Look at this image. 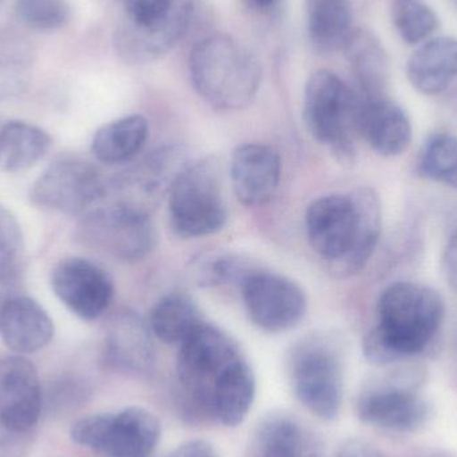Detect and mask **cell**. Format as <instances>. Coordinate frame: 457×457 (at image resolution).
Listing matches in <instances>:
<instances>
[{"label": "cell", "instance_id": "cell-26", "mask_svg": "<svg viewBox=\"0 0 457 457\" xmlns=\"http://www.w3.org/2000/svg\"><path fill=\"white\" fill-rule=\"evenodd\" d=\"M312 43L321 53L340 50L351 34L352 0H306Z\"/></svg>", "mask_w": 457, "mask_h": 457}, {"label": "cell", "instance_id": "cell-7", "mask_svg": "<svg viewBox=\"0 0 457 457\" xmlns=\"http://www.w3.org/2000/svg\"><path fill=\"white\" fill-rule=\"evenodd\" d=\"M289 378L295 399L308 412L324 421L337 418L343 407L344 368L328 338L308 336L293 346Z\"/></svg>", "mask_w": 457, "mask_h": 457}, {"label": "cell", "instance_id": "cell-25", "mask_svg": "<svg viewBox=\"0 0 457 457\" xmlns=\"http://www.w3.org/2000/svg\"><path fill=\"white\" fill-rule=\"evenodd\" d=\"M50 147V136L43 129L11 120L0 128V171L27 170L43 160Z\"/></svg>", "mask_w": 457, "mask_h": 457}, {"label": "cell", "instance_id": "cell-33", "mask_svg": "<svg viewBox=\"0 0 457 457\" xmlns=\"http://www.w3.org/2000/svg\"><path fill=\"white\" fill-rule=\"evenodd\" d=\"M34 445V429L15 428L0 419V457H27Z\"/></svg>", "mask_w": 457, "mask_h": 457}, {"label": "cell", "instance_id": "cell-11", "mask_svg": "<svg viewBox=\"0 0 457 457\" xmlns=\"http://www.w3.org/2000/svg\"><path fill=\"white\" fill-rule=\"evenodd\" d=\"M239 287L250 320L265 332L295 329L305 317V293L287 277L253 268Z\"/></svg>", "mask_w": 457, "mask_h": 457}, {"label": "cell", "instance_id": "cell-39", "mask_svg": "<svg viewBox=\"0 0 457 457\" xmlns=\"http://www.w3.org/2000/svg\"><path fill=\"white\" fill-rule=\"evenodd\" d=\"M250 5L258 11H270L277 0H249Z\"/></svg>", "mask_w": 457, "mask_h": 457}, {"label": "cell", "instance_id": "cell-20", "mask_svg": "<svg viewBox=\"0 0 457 457\" xmlns=\"http://www.w3.org/2000/svg\"><path fill=\"white\" fill-rule=\"evenodd\" d=\"M411 85L424 96H437L457 78V39L431 37L419 45L408 59Z\"/></svg>", "mask_w": 457, "mask_h": 457}, {"label": "cell", "instance_id": "cell-1", "mask_svg": "<svg viewBox=\"0 0 457 457\" xmlns=\"http://www.w3.org/2000/svg\"><path fill=\"white\" fill-rule=\"evenodd\" d=\"M380 198L370 187L324 195L306 211V233L314 252L337 278L361 271L372 257L383 225Z\"/></svg>", "mask_w": 457, "mask_h": 457}, {"label": "cell", "instance_id": "cell-24", "mask_svg": "<svg viewBox=\"0 0 457 457\" xmlns=\"http://www.w3.org/2000/svg\"><path fill=\"white\" fill-rule=\"evenodd\" d=\"M149 137V123L142 115H128L102 126L91 142V152L99 162L118 165L133 160Z\"/></svg>", "mask_w": 457, "mask_h": 457}, {"label": "cell", "instance_id": "cell-35", "mask_svg": "<svg viewBox=\"0 0 457 457\" xmlns=\"http://www.w3.org/2000/svg\"><path fill=\"white\" fill-rule=\"evenodd\" d=\"M50 395L55 404L54 407L66 411L82 404L88 396V392L86 386L79 381L62 380L56 384Z\"/></svg>", "mask_w": 457, "mask_h": 457}, {"label": "cell", "instance_id": "cell-34", "mask_svg": "<svg viewBox=\"0 0 457 457\" xmlns=\"http://www.w3.org/2000/svg\"><path fill=\"white\" fill-rule=\"evenodd\" d=\"M176 0H123L128 21L133 23H149L165 15Z\"/></svg>", "mask_w": 457, "mask_h": 457}, {"label": "cell", "instance_id": "cell-40", "mask_svg": "<svg viewBox=\"0 0 457 457\" xmlns=\"http://www.w3.org/2000/svg\"><path fill=\"white\" fill-rule=\"evenodd\" d=\"M427 457H457V456L453 455V453H431V455H428Z\"/></svg>", "mask_w": 457, "mask_h": 457}, {"label": "cell", "instance_id": "cell-6", "mask_svg": "<svg viewBox=\"0 0 457 457\" xmlns=\"http://www.w3.org/2000/svg\"><path fill=\"white\" fill-rule=\"evenodd\" d=\"M173 230L184 238L211 236L225 227L228 205L220 162L204 158L187 163L169 190Z\"/></svg>", "mask_w": 457, "mask_h": 457}, {"label": "cell", "instance_id": "cell-15", "mask_svg": "<svg viewBox=\"0 0 457 457\" xmlns=\"http://www.w3.org/2000/svg\"><path fill=\"white\" fill-rule=\"evenodd\" d=\"M43 392L37 368L21 354L0 359V419L32 431L42 415Z\"/></svg>", "mask_w": 457, "mask_h": 457}, {"label": "cell", "instance_id": "cell-36", "mask_svg": "<svg viewBox=\"0 0 457 457\" xmlns=\"http://www.w3.org/2000/svg\"><path fill=\"white\" fill-rule=\"evenodd\" d=\"M335 457H386L372 443L361 439H352L344 443Z\"/></svg>", "mask_w": 457, "mask_h": 457}, {"label": "cell", "instance_id": "cell-5", "mask_svg": "<svg viewBox=\"0 0 457 457\" xmlns=\"http://www.w3.org/2000/svg\"><path fill=\"white\" fill-rule=\"evenodd\" d=\"M360 96L329 70L309 78L303 93V120L309 133L329 147L341 163H352L356 155L354 133Z\"/></svg>", "mask_w": 457, "mask_h": 457}, {"label": "cell", "instance_id": "cell-19", "mask_svg": "<svg viewBox=\"0 0 457 457\" xmlns=\"http://www.w3.org/2000/svg\"><path fill=\"white\" fill-rule=\"evenodd\" d=\"M104 354L110 365L130 373L149 370L154 359L152 338L146 325L133 312L112 317L106 335Z\"/></svg>", "mask_w": 457, "mask_h": 457}, {"label": "cell", "instance_id": "cell-18", "mask_svg": "<svg viewBox=\"0 0 457 457\" xmlns=\"http://www.w3.org/2000/svg\"><path fill=\"white\" fill-rule=\"evenodd\" d=\"M0 338L15 354L42 351L54 338V322L46 309L27 295L0 303Z\"/></svg>", "mask_w": 457, "mask_h": 457}, {"label": "cell", "instance_id": "cell-12", "mask_svg": "<svg viewBox=\"0 0 457 457\" xmlns=\"http://www.w3.org/2000/svg\"><path fill=\"white\" fill-rule=\"evenodd\" d=\"M51 287L61 303L85 321L99 319L114 295L112 277L101 266L82 257L59 261L51 273Z\"/></svg>", "mask_w": 457, "mask_h": 457}, {"label": "cell", "instance_id": "cell-14", "mask_svg": "<svg viewBox=\"0 0 457 457\" xmlns=\"http://www.w3.org/2000/svg\"><path fill=\"white\" fill-rule=\"evenodd\" d=\"M362 423L383 431L408 434L423 428L431 418V405L408 386H376L357 400Z\"/></svg>", "mask_w": 457, "mask_h": 457}, {"label": "cell", "instance_id": "cell-30", "mask_svg": "<svg viewBox=\"0 0 457 457\" xmlns=\"http://www.w3.org/2000/svg\"><path fill=\"white\" fill-rule=\"evenodd\" d=\"M418 170L424 179L457 189V138L439 133L424 144Z\"/></svg>", "mask_w": 457, "mask_h": 457}, {"label": "cell", "instance_id": "cell-28", "mask_svg": "<svg viewBox=\"0 0 457 457\" xmlns=\"http://www.w3.org/2000/svg\"><path fill=\"white\" fill-rule=\"evenodd\" d=\"M253 266L233 253L206 250L195 255L187 265L190 278L200 287H216L225 284H241Z\"/></svg>", "mask_w": 457, "mask_h": 457}, {"label": "cell", "instance_id": "cell-16", "mask_svg": "<svg viewBox=\"0 0 457 457\" xmlns=\"http://www.w3.org/2000/svg\"><path fill=\"white\" fill-rule=\"evenodd\" d=\"M234 195L249 208L265 205L276 195L281 181V160L273 147L244 144L236 147L230 160Z\"/></svg>", "mask_w": 457, "mask_h": 457}, {"label": "cell", "instance_id": "cell-31", "mask_svg": "<svg viewBox=\"0 0 457 457\" xmlns=\"http://www.w3.org/2000/svg\"><path fill=\"white\" fill-rule=\"evenodd\" d=\"M18 18L37 31H55L69 23L71 11L66 0H15Z\"/></svg>", "mask_w": 457, "mask_h": 457}, {"label": "cell", "instance_id": "cell-8", "mask_svg": "<svg viewBox=\"0 0 457 457\" xmlns=\"http://www.w3.org/2000/svg\"><path fill=\"white\" fill-rule=\"evenodd\" d=\"M71 439L104 457H149L160 443V420L141 407L87 416L72 426Z\"/></svg>", "mask_w": 457, "mask_h": 457}, {"label": "cell", "instance_id": "cell-21", "mask_svg": "<svg viewBox=\"0 0 457 457\" xmlns=\"http://www.w3.org/2000/svg\"><path fill=\"white\" fill-rule=\"evenodd\" d=\"M343 50L361 90V98L384 96L389 79V58L378 35L365 27L353 29Z\"/></svg>", "mask_w": 457, "mask_h": 457}, {"label": "cell", "instance_id": "cell-32", "mask_svg": "<svg viewBox=\"0 0 457 457\" xmlns=\"http://www.w3.org/2000/svg\"><path fill=\"white\" fill-rule=\"evenodd\" d=\"M23 236L16 217L0 205V279L10 276L21 258Z\"/></svg>", "mask_w": 457, "mask_h": 457}, {"label": "cell", "instance_id": "cell-29", "mask_svg": "<svg viewBox=\"0 0 457 457\" xmlns=\"http://www.w3.org/2000/svg\"><path fill=\"white\" fill-rule=\"evenodd\" d=\"M389 12L395 29L407 45H421L439 29V16L423 0H394Z\"/></svg>", "mask_w": 457, "mask_h": 457}, {"label": "cell", "instance_id": "cell-27", "mask_svg": "<svg viewBox=\"0 0 457 457\" xmlns=\"http://www.w3.org/2000/svg\"><path fill=\"white\" fill-rule=\"evenodd\" d=\"M204 322L195 301L181 293L161 298L150 313V329L170 345H181Z\"/></svg>", "mask_w": 457, "mask_h": 457}, {"label": "cell", "instance_id": "cell-13", "mask_svg": "<svg viewBox=\"0 0 457 457\" xmlns=\"http://www.w3.org/2000/svg\"><path fill=\"white\" fill-rule=\"evenodd\" d=\"M193 15V0H176L165 15L149 23L126 21L115 34L118 54L123 61L131 64L157 61L187 34Z\"/></svg>", "mask_w": 457, "mask_h": 457}, {"label": "cell", "instance_id": "cell-38", "mask_svg": "<svg viewBox=\"0 0 457 457\" xmlns=\"http://www.w3.org/2000/svg\"><path fill=\"white\" fill-rule=\"evenodd\" d=\"M443 273L451 289L457 293V233L451 237L443 254Z\"/></svg>", "mask_w": 457, "mask_h": 457}, {"label": "cell", "instance_id": "cell-37", "mask_svg": "<svg viewBox=\"0 0 457 457\" xmlns=\"http://www.w3.org/2000/svg\"><path fill=\"white\" fill-rule=\"evenodd\" d=\"M166 457H220L216 448L205 440H190L179 445Z\"/></svg>", "mask_w": 457, "mask_h": 457}, {"label": "cell", "instance_id": "cell-9", "mask_svg": "<svg viewBox=\"0 0 457 457\" xmlns=\"http://www.w3.org/2000/svg\"><path fill=\"white\" fill-rule=\"evenodd\" d=\"M75 238L83 246L117 260L138 261L154 247L155 231L149 214L110 201L80 216Z\"/></svg>", "mask_w": 457, "mask_h": 457}, {"label": "cell", "instance_id": "cell-23", "mask_svg": "<svg viewBox=\"0 0 457 457\" xmlns=\"http://www.w3.org/2000/svg\"><path fill=\"white\" fill-rule=\"evenodd\" d=\"M255 376L245 357L234 362L220 378L212 395V416L222 426H241L255 399Z\"/></svg>", "mask_w": 457, "mask_h": 457}, {"label": "cell", "instance_id": "cell-3", "mask_svg": "<svg viewBox=\"0 0 457 457\" xmlns=\"http://www.w3.org/2000/svg\"><path fill=\"white\" fill-rule=\"evenodd\" d=\"M189 70L201 98L222 112L246 109L262 80V67L254 54L227 34L201 39L190 54Z\"/></svg>", "mask_w": 457, "mask_h": 457}, {"label": "cell", "instance_id": "cell-17", "mask_svg": "<svg viewBox=\"0 0 457 457\" xmlns=\"http://www.w3.org/2000/svg\"><path fill=\"white\" fill-rule=\"evenodd\" d=\"M357 131L383 157H397L410 147L412 125L405 110L384 96L361 98L357 112Z\"/></svg>", "mask_w": 457, "mask_h": 457}, {"label": "cell", "instance_id": "cell-4", "mask_svg": "<svg viewBox=\"0 0 457 457\" xmlns=\"http://www.w3.org/2000/svg\"><path fill=\"white\" fill-rule=\"evenodd\" d=\"M236 341L224 330L204 322L179 345L177 378L182 391V408L187 418L212 416V395L225 372L242 359Z\"/></svg>", "mask_w": 457, "mask_h": 457}, {"label": "cell", "instance_id": "cell-10", "mask_svg": "<svg viewBox=\"0 0 457 457\" xmlns=\"http://www.w3.org/2000/svg\"><path fill=\"white\" fill-rule=\"evenodd\" d=\"M98 169L79 158H61L51 163L32 184L34 205L69 216H83L106 197Z\"/></svg>", "mask_w": 457, "mask_h": 457}, {"label": "cell", "instance_id": "cell-2", "mask_svg": "<svg viewBox=\"0 0 457 457\" xmlns=\"http://www.w3.org/2000/svg\"><path fill=\"white\" fill-rule=\"evenodd\" d=\"M445 314L436 290L415 282L391 285L378 298V324L362 343L365 359L388 365L420 354L436 337Z\"/></svg>", "mask_w": 457, "mask_h": 457}, {"label": "cell", "instance_id": "cell-22", "mask_svg": "<svg viewBox=\"0 0 457 457\" xmlns=\"http://www.w3.org/2000/svg\"><path fill=\"white\" fill-rule=\"evenodd\" d=\"M250 457H321V451L312 432L300 421L287 415H273L255 431Z\"/></svg>", "mask_w": 457, "mask_h": 457}]
</instances>
